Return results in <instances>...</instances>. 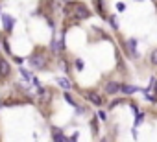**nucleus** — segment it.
<instances>
[{"instance_id":"1","label":"nucleus","mask_w":157,"mask_h":142,"mask_svg":"<svg viewBox=\"0 0 157 142\" xmlns=\"http://www.w3.org/2000/svg\"><path fill=\"white\" fill-rule=\"evenodd\" d=\"M30 65H32V68L44 70V66H46V59H44L43 54H33V55H30Z\"/></svg>"},{"instance_id":"2","label":"nucleus","mask_w":157,"mask_h":142,"mask_svg":"<svg viewBox=\"0 0 157 142\" xmlns=\"http://www.w3.org/2000/svg\"><path fill=\"white\" fill-rule=\"evenodd\" d=\"M118 91H122V85H120V83H117V81L105 83V92H107V94H117Z\"/></svg>"},{"instance_id":"3","label":"nucleus","mask_w":157,"mask_h":142,"mask_svg":"<svg viewBox=\"0 0 157 142\" xmlns=\"http://www.w3.org/2000/svg\"><path fill=\"white\" fill-rule=\"evenodd\" d=\"M11 72V68H10V63L6 59H0V78H8Z\"/></svg>"},{"instance_id":"4","label":"nucleus","mask_w":157,"mask_h":142,"mask_svg":"<svg viewBox=\"0 0 157 142\" xmlns=\"http://www.w3.org/2000/svg\"><path fill=\"white\" fill-rule=\"evenodd\" d=\"M2 22H4V30L6 32H11L13 26H15V19L11 15H2Z\"/></svg>"},{"instance_id":"5","label":"nucleus","mask_w":157,"mask_h":142,"mask_svg":"<svg viewBox=\"0 0 157 142\" xmlns=\"http://www.w3.org/2000/svg\"><path fill=\"white\" fill-rule=\"evenodd\" d=\"M52 138H54V142H68L59 127H52Z\"/></svg>"},{"instance_id":"6","label":"nucleus","mask_w":157,"mask_h":142,"mask_svg":"<svg viewBox=\"0 0 157 142\" xmlns=\"http://www.w3.org/2000/svg\"><path fill=\"white\" fill-rule=\"evenodd\" d=\"M74 15H76V19H87L91 13H89V9L85 6H78L76 11H74Z\"/></svg>"},{"instance_id":"7","label":"nucleus","mask_w":157,"mask_h":142,"mask_svg":"<svg viewBox=\"0 0 157 142\" xmlns=\"http://www.w3.org/2000/svg\"><path fill=\"white\" fill-rule=\"evenodd\" d=\"M87 98H89L94 105H102V98H100L96 92H87Z\"/></svg>"},{"instance_id":"8","label":"nucleus","mask_w":157,"mask_h":142,"mask_svg":"<svg viewBox=\"0 0 157 142\" xmlns=\"http://www.w3.org/2000/svg\"><path fill=\"white\" fill-rule=\"evenodd\" d=\"M128 46H129V54L137 57V39H129L128 41Z\"/></svg>"},{"instance_id":"9","label":"nucleus","mask_w":157,"mask_h":142,"mask_svg":"<svg viewBox=\"0 0 157 142\" xmlns=\"http://www.w3.org/2000/svg\"><path fill=\"white\" fill-rule=\"evenodd\" d=\"M56 81H57V83H59V87H63V89H70V87H72V85H70V81H68L67 78H57Z\"/></svg>"},{"instance_id":"10","label":"nucleus","mask_w":157,"mask_h":142,"mask_svg":"<svg viewBox=\"0 0 157 142\" xmlns=\"http://www.w3.org/2000/svg\"><path fill=\"white\" fill-rule=\"evenodd\" d=\"M137 91V87H133V85H122V92H126V94H133Z\"/></svg>"},{"instance_id":"11","label":"nucleus","mask_w":157,"mask_h":142,"mask_svg":"<svg viewBox=\"0 0 157 142\" xmlns=\"http://www.w3.org/2000/svg\"><path fill=\"white\" fill-rule=\"evenodd\" d=\"M65 100H67V102H68V103H70V105H72V107H78V105H76V102H74V100H72V96H70V94H68V92H65Z\"/></svg>"},{"instance_id":"12","label":"nucleus","mask_w":157,"mask_h":142,"mask_svg":"<svg viewBox=\"0 0 157 142\" xmlns=\"http://www.w3.org/2000/svg\"><path fill=\"white\" fill-rule=\"evenodd\" d=\"M21 76H22L24 80H33V78L30 76V72H28V70H24V68H21Z\"/></svg>"},{"instance_id":"13","label":"nucleus","mask_w":157,"mask_h":142,"mask_svg":"<svg viewBox=\"0 0 157 142\" xmlns=\"http://www.w3.org/2000/svg\"><path fill=\"white\" fill-rule=\"evenodd\" d=\"M150 61H151V65H157V50H153V54H151Z\"/></svg>"},{"instance_id":"14","label":"nucleus","mask_w":157,"mask_h":142,"mask_svg":"<svg viewBox=\"0 0 157 142\" xmlns=\"http://www.w3.org/2000/svg\"><path fill=\"white\" fill-rule=\"evenodd\" d=\"M2 44H4V48H6V52H8V54H11V48H10V43H8L6 39H2Z\"/></svg>"},{"instance_id":"15","label":"nucleus","mask_w":157,"mask_h":142,"mask_svg":"<svg viewBox=\"0 0 157 142\" xmlns=\"http://www.w3.org/2000/svg\"><path fill=\"white\" fill-rule=\"evenodd\" d=\"M76 66H78V70H83V61L82 59H76Z\"/></svg>"},{"instance_id":"16","label":"nucleus","mask_w":157,"mask_h":142,"mask_svg":"<svg viewBox=\"0 0 157 142\" xmlns=\"http://www.w3.org/2000/svg\"><path fill=\"white\" fill-rule=\"evenodd\" d=\"M111 26H113V28H115V30H117V28H118V24H117V19H115V17H111Z\"/></svg>"},{"instance_id":"17","label":"nucleus","mask_w":157,"mask_h":142,"mask_svg":"<svg viewBox=\"0 0 157 142\" xmlns=\"http://www.w3.org/2000/svg\"><path fill=\"white\" fill-rule=\"evenodd\" d=\"M68 142H78V133H74V135L70 136V140H68Z\"/></svg>"},{"instance_id":"18","label":"nucleus","mask_w":157,"mask_h":142,"mask_svg":"<svg viewBox=\"0 0 157 142\" xmlns=\"http://www.w3.org/2000/svg\"><path fill=\"white\" fill-rule=\"evenodd\" d=\"M98 116H100V118H102V120H105V118H107V114H105V113H104V111H100V113H98Z\"/></svg>"},{"instance_id":"19","label":"nucleus","mask_w":157,"mask_h":142,"mask_svg":"<svg viewBox=\"0 0 157 142\" xmlns=\"http://www.w3.org/2000/svg\"><path fill=\"white\" fill-rule=\"evenodd\" d=\"M117 8H118V11H124V8H126V6H124V4H117Z\"/></svg>"},{"instance_id":"20","label":"nucleus","mask_w":157,"mask_h":142,"mask_svg":"<svg viewBox=\"0 0 157 142\" xmlns=\"http://www.w3.org/2000/svg\"><path fill=\"white\" fill-rule=\"evenodd\" d=\"M102 142H109V140H105V138H104V140H102Z\"/></svg>"},{"instance_id":"21","label":"nucleus","mask_w":157,"mask_h":142,"mask_svg":"<svg viewBox=\"0 0 157 142\" xmlns=\"http://www.w3.org/2000/svg\"><path fill=\"white\" fill-rule=\"evenodd\" d=\"M155 91H157V87H155Z\"/></svg>"}]
</instances>
